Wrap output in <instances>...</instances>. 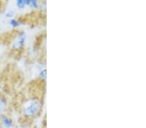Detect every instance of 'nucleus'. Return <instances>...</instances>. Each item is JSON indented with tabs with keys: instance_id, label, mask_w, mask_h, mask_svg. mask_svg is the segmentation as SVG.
<instances>
[{
	"instance_id": "0eeeda50",
	"label": "nucleus",
	"mask_w": 146,
	"mask_h": 128,
	"mask_svg": "<svg viewBox=\"0 0 146 128\" xmlns=\"http://www.w3.org/2000/svg\"><path fill=\"white\" fill-rule=\"evenodd\" d=\"M7 99L3 96H0V109H4L7 106Z\"/></svg>"
},
{
	"instance_id": "f03ea898",
	"label": "nucleus",
	"mask_w": 146,
	"mask_h": 128,
	"mask_svg": "<svg viewBox=\"0 0 146 128\" xmlns=\"http://www.w3.org/2000/svg\"><path fill=\"white\" fill-rule=\"evenodd\" d=\"M26 39L27 36L25 32L23 31H19L12 41L11 50L15 52H18L22 50L24 47Z\"/></svg>"
},
{
	"instance_id": "6e6552de",
	"label": "nucleus",
	"mask_w": 146,
	"mask_h": 128,
	"mask_svg": "<svg viewBox=\"0 0 146 128\" xmlns=\"http://www.w3.org/2000/svg\"><path fill=\"white\" fill-rule=\"evenodd\" d=\"M15 12L13 11H9L5 14V17L9 19H13L15 18Z\"/></svg>"
},
{
	"instance_id": "1a4fd4ad",
	"label": "nucleus",
	"mask_w": 146,
	"mask_h": 128,
	"mask_svg": "<svg viewBox=\"0 0 146 128\" xmlns=\"http://www.w3.org/2000/svg\"><path fill=\"white\" fill-rule=\"evenodd\" d=\"M39 77L42 79L46 78V69L45 68L41 70L40 72L39 73Z\"/></svg>"
},
{
	"instance_id": "20e7f679",
	"label": "nucleus",
	"mask_w": 146,
	"mask_h": 128,
	"mask_svg": "<svg viewBox=\"0 0 146 128\" xmlns=\"http://www.w3.org/2000/svg\"><path fill=\"white\" fill-rule=\"evenodd\" d=\"M9 25L14 29H16V28H18L21 25V22L18 19L13 18V19H11L9 20Z\"/></svg>"
},
{
	"instance_id": "423d86ee",
	"label": "nucleus",
	"mask_w": 146,
	"mask_h": 128,
	"mask_svg": "<svg viewBox=\"0 0 146 128\" xmlns=\"http://www.w3.org/2000/svg\"><path fill=\"white\" fill-rule=\"evenodd\" d=\"M28 6L33 9H36L39 7V3L36 0H29V3Z\"/></svg>"
},
{
	"instance_id": "39448f33",
	"label": "nucleus",
	"mask_w": 146,
	"mask_h": 128,
	"mask_svg": "<svg viewBox=\"0 0 146 128\" xmlns=\"http://www.w3.org/2000/svg\"><path fill=\"white\" fill-rule=\"evenodd\" d=\"M16 7L19 9H25L26 5V2H25V0H18V1H16Z\"/></svg>"
},
{
	"instance_id": "7ed1b4c3",
	"label": "nucleus",
	"mask_w": 146,
	"mask_h": 128,
	"mask_svg": "<svg viewBox=\"0 0 146 128\" xmlns=\"http://www.w3.org/2000/svg\"><path fill=\"white\" fill-rule=\"evenodd\" d=\"M0 118H1L2 124L5 128H11L13 126V120L6 115L1 114V116H0Z\"/></svg>"
},
{
	"instance_id": "f257e3e1",
	"label": "nucleus",
	"mask_w": 146,
	"mask_h": 128,
	"mask_svg": "<svg viewBox=\"0 0 146 128\" xmlns=\"http://www.w3.org/2000/svg\"><path fill=\"white\" fill-rule=\"evenodd\" d=\"M42 108L40 100L36 96L25 100L21 108L22 115L27 118H31L38 114Z\"/></svg>"
}]
</instances>
